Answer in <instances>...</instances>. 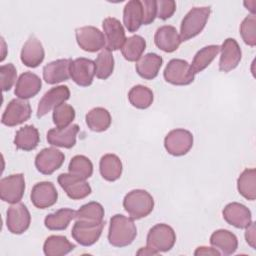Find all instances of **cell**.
Wrapping results in <instances>:
<instances>
[{
    "label": "cell",
    "mask_w": 256,
    "mask_h": 256,
    "mask_svg": "<svg viewBox=\"0 0 256 256\" xmlns=\"http://www.w3.org/2000/svg\"><path fill=\"white\" fill-rule=\"evenodd\" d=\"M68 170L70 174L86 180L92 176L93 164L88 157L84 155H76L71 159Z\"/></svg>",
    "instance_id": "obj_39"
},
{
    "label": "cell",
    "mask_w": 256,
    "mask_h": 256,
    "mask_svg": "<svg viewBox=\"0 0 256 256\" xmlns=\"http://www.w3.org/2000/svg\"><path fill=\"white\" fill-rule=\"evenodd\" d=\"M79 47L87 52H96L106 46L104 34L94 26H83L75 30Z\"/></svg>",
    "instance_id": "obj_9"
},
{
    "label": "cell",
    "mask_w": 256,
    "mask_h": 256,
    "mask_svg": "<svg viewBox=\"0 0 256 256\" xmlns=\"http://www.w3.org/2000/svg\"><path fill=\"white\" fill-rule=\"evenodd\" d=\"M0 76H1V87L2 90L9 91L14 85L17 77V70L12 63L1 65L0 67Z\"/></svg>",
    "instance_id": "obj_42"
},
{
    "label": "cell",
    "mask_w": 256,
    "mask_h": 256,
    "mask_svg": "<svg viewBox=\"0 0 256 256\" xmlns=\"http://www.w3.org/2000/svg\"><path fill=\"white\" fill-rule=\"evenodd\" d=\"M79 132L77 124H71L65 128H53L47 132V141L52 146L72 148L76 144V136Z\"/></svg>",
    "instance_id": "obj_23"
},
{
    "label": "cell",
    "mask_w": 256,
    "mask_h": 256,
    "mask_svg": "<svg viewBox=\"0 0 256 256\" xmlns=\"http://www.w3.org/2000/svg\"><path fill=\"white\" fill-rule=\"evenodd\" d=\"M221 56L219 60V70L229 72L235 69L241 61L242 52L239 44L233 38H227L220 47Z\"/></svg>",
    "instance_id": "obj_18"
},
{
    "label": "cell",
    "mask_w": 256,
    "mask_h": 256,
    "mask_svg": "<svg viewBox=\"0 0 256 256\" xmlns=\"http://www.w3.org/2000/svg\"><path fill=\"white\" fill-rule=\"evenodd\" d=\"M123 23L129 32H136L143 24V7L139 0L126 3L123 10Z\"/></svg>",
    "instance_id": "obj_27"
},
{
    "label": "cell",
    "mask_w": 256,
    "mask_h": 256,
    "mask_svg": "<svg viewBox=\"0 0 256 256\" xmlns=\"http://www.w3.org/2000/svg\"><path fill=\"white\" fill-rule=\"evenodd\" d=\"M193 146V135L186 129L171 130L164 139V147L172 156H183Z\"/></svg>",
    "instance_id": "obj_6"
},
{
    "label": "cell",
    "mask_w": 256,
    "mask_h": 256,
    "mask_svg": "<svg viewBox=\"0 0 256 256\" xmlns=\"http://www.w3.org/2000/svg\"><path fill=\"white\" fill-rule=\"evenodd\" d=\"M57 181L67 196L73 200L84 199L91 194L92 189L86 180L70 173L60 174Z\"/></svg>",
    "instance_id": "obj_11"
},
{
    "label": "cell",
    "mask_w": 256,
    "mask_h": 256,
    "mask_svg": "<svg viewBox=\"0 0 256 256\" xmlns=\"http://www.w3.org/2000/svg\"><path fill=\"white\" fill-rule=\"evenodd\" d=\"M102 27L106 40V49L110 51L121 49L126 41L125 30L121 22L114 17H108L103 20Z\"/></svg>",
    "instance_id": "obj_17"
},
{
    "label": "cell",
    "mask_w": 256,
    "mask_h": 256,
    "mask_svg": "<svg viewBox=\"0 0 256 256\" xmlns=\"http://www.w3.org/2000/svg\"><path fill=\"white\" fill-rule=\"evenodd\" d=\"M163 76L166 82L177 86L189 85L195 78L190 70V64L183 59H171L164 69Z\"/></svg>",
    "instance_id": "obj_5"
},
{
    "label": "cell",
    "mask_w": 256,
    "mask_h": 256,
    "mask_svg": "<svg viewBox=\"0 0 256 256\" xmlns=\"http://www.w3.org/2000/svg\"><path fill=\"white\" fill-rule=\"evenodd\" d=\"M76 211L69 208H62L54 213L48 214L44 219V224L49 230H65L71 220L75 219Z\"/></svg>",
    "instance_id": "obj_34"
},
{
    "label": "cell",
    "mask_w": 256,
    "mask_h": 256,
    "mask_svg": "<svg viewBox=\"0 0 256 256\" xmlns=\"http://www.w3.org/2000/svg\"><path fill=\"white\" fill-rule=\"evenodd\" d=\"M31 215L23 203L12 204L7 210L6 226L12 234H22L30 226Z\"/></svg>",
    "instance_id": "obj_10"
},
{
    "label": "cell",
    "mask_w": 256,
    "mask_h": 256,
    "mask_svg": "<svg viewBox=\"0 0 256 256\" xmlns=\"http://www.w3.org/2000/svg\"><path fill=\"white\" fill-rule=\"evenodd\" d=\"M224 220L239 229L248 227L252 222L251 211L243 204L238 202H232L225 206L222 211Z\"/></svg>",
    "instance_id": "obj_19"
},
{
    "label": "cell",
    "mask_w": 256,
    "mask_h": 256,
    "mask_svg": "<svg viewBox=\"0 0 256 256\" xmlns=\"http://www.w3.org/2000/svg\"><path fill=\"white\" fill-rule=\"evenodd\" d=\"M210 7H194L182 19L180 25L181 41H188L197 36L205 27L210 16Z\"/></svg>",
    "instance_id": "obj_3"
},
{
    "label": "cell",
    "mask_w": 256,
    "mask_h": 256,
    "mask_svg": "<svg viewBox=\"0 0 256 256\" xmlns=\"http://www.w3.org/2000/svg\"><path fill=\"white\" fill-rule=\"evenodd\" d=\"M145 49V39L140 35H133L129 38H126V41L121 48V52L127 61L136 62L141 58Z\"/></svg>",
    "instance_id": "obj_36"
},
{
    "label": "cell",
    "mask_w": 256,
    "mask_h": 256,
    "mask_svg": "<svg viewBox=\"0 0 256 256\" xmlns=\"http://www.w3.org/2000/svg\"><path fill=\"white\" fill-rule=\"evenodd\" d=\"M95 76V63L88 58H77L70 64V77L81 87L90 86Z\"/></svg>",
    "instance_id": "obj_16"
},
{
    "label": "cell",
    "mask_w": 256,
    "mask_h": 256,
    "mask_svg": "<svg viewBox=\"0 0 256 256\" xmlns=\"http://www.w3.org/2000/svg\"><path fill=\"white\" fill-rule=\"evenodd\" d=\"M42 81L41 79L32 72L22 73L15 86L14 94L20 99H29L34 97L41 89Z\"/></svg>",
    "instance_id": "obj_24"
},
{
    "label": "cell",
    "mask_w": 256,
    "mask_h": 256,
    "mask_svg": "<svg viewBox=\"0 0 256 256\" xmlns=\"http://www.w3.org/2000/svg\"><path fill=\"white\" fill-rule=\"evenodd\" d=\"M157 15L161 20H167L176 11V2L173 0H158L156 1Z\"/></svg>",
    "instance_id": "obj_43"
},
{
    "label": "cell",
    "mask_w": 256,
    "mask_h": 256,
    "mask_svg": "<svg viewBox=\"0 0 256 256\" xmlns=\"http://www.w3.org/2000/svg\"><path fill=\"white\" fill-rule=\"evenodd\" d=\"M142 7H143V24L149 25L152 23L157 15V6L155 0H143Z\"/></svg>",
    "instance_id": "obj_44"
},
{
    "label": "cell",
    "mask_w": 256,
    "mask_h": 256,
    "mask_svg": "<svg viewBox=\"0 0 256 256\" xmlns=\"http://www.w3.org/2000/svg\"><path fill=\"white\" fill-rule=\"evenodd\" d=\"M39 141V132L33 125H25L24 127H21L14 137L16 148L24 151L34 150L38 146Z\"/></svg>",
    "instance_id": "obj_29"
},
{
    "label": "cell",
    "mask_w": 256,
    "mask_h": 256,
    "mask_svg": "<svg viewBox=\"0 0 256 256\" xmlns=\"http://www.w3.org/2000/svg\"><path fill=\"white\" fill-rule=\"evenodd\" d=\"M31 113V106L27 100L20 98L12 99L2 115L1 122L8 127H14L27 121Z\"/></svg>",
    "instance_id": "obj_7"
},
{
    "label": "cell",
    "mask_w": 256,
    "mask_h": 256,
    "mask_svg": "<svg viewBox=\"0 0 256 256\" xmlns=\"http://www.w3.org/2000/svg\"><path fill=\"white\" fill-rule=\"evenodd\" d=\"M194 255L199 256V255H220V252L215 249L214 247H205V246H201L198 247L195 252Z\"/></svg>",
    "instance_id": "obj_46"
},
{
    "label": "cell",
    "mask_w": 256,
    "mask_h": 256,
    "mask_svg": "<svg viewBox=\"0 0 256 256\" xmlns=\"http://www.w3.org/2000/svg\"><path fill=\"white\" fill-rule=\"evenodd\" d=\"M65 155L60 150L49 147L42 149L35 158L37 170L44 175H51L64 163Z\"/></svg>",
    "instance_id": "obj_12"
},
{
    "label": "cell",
    "mask_w": 256,
    "mask_h": 256,
    "mask_svg": "<svg viewBox=\"0 0 256 256\" xmlns=\"http://www.w3.org/2000/svg\"><path fill=\"white\" fill-rule=\"evenodd\" d=\"M95 63V75L99 79L106 80L111 76L114 70V58L110 50L102 49L98 54Z\"/></svg>",
    "instance_id": "obj_38"
},
{
    "label": "cell",
    "mask_w": 256,
    "mask_h": 256,
    "mask_svg": "<svg viewBox=\"0 0 256 256\" xmlns=\"http://www.w3.org/2000/svg\"><path fill=\"white\" fill-rule=\"evenodd\" d=\"M163 59L156 53H147L136 61L135 69L138 75L146 80H152L157 75L162 66Z\"/></svg>",
    "instance_id": "obj_26"
},
{
    "label": "cell",
    "mask_w": 256,
    "mask_h": 256,
    "mask_svg": "<svg viewBox=\"0 0 256 256\" xmlns=\"http://www.w3.org/2000/svg\"><path fill=\"white\" fill-rule=\"evenodd\" d=\"M25 191V180L22 173L12 174L0 180V197L4 202H20Z\"/></svg>",
    "instance_id": "obj_8"
},
{
    "label": "cell",
    "mask_w": 256,
    "mask_h": 256,
    "mask_svg": "<svg viewBox=\"0 0 256 256\" xmlns=\"http://www.w3.org/2000/svg\"><path fill=\"white\" fill-rule=\"evenodd\" d=\"M104 224V222L94 224L76 221L73 225L71 235L74 238V240H76V242L79 243L80 245L91 246L94 243H96L100 238Z\"/></svg>",
    "instance_id": "obj_14"
},
{
    "label": "cell",
    "mask_w": 256,
    "mask_h": 256,
    "mask_svg": "<svg viewBox=\"0 0 256 256\" xmlns=\"http://www.w3.org/2000/svg\"><path fill=\"white\" fill-rule=\"evenodd\" d=\"M104 208L98 202H89L82 205L75 214V220L87 223L99 224L103 222Z\"/></svg>",
    "instance_id": "obj_35"
},
{
    "label": "cell",
    "mask_w": 256,
    "mask_h": 256,
    "mask_svg": "<svg viewBox=\"0 0 256 256\" xmlns=\"http://www.w3.org/2000/svg\"><path fill=\"white\" fill-rule=\"evenodd\" d=\"M71 59H58L46 64L43 68V79L48 84H57L70 78Z\"/></svg>",
    "instance_id": "obj_22"
},
{
    "label": "cell",
    "mask_w": 256,
    "mask_h": 256,
    "mask_svg": "<svg viewBox=\"0 0 256 256\" xmlns=\"http://www.w3.org/2000/svg\"><path fill=\"white\" fill-rule=\"evenodd\" d=\"M237 189L245 199L253 201L256 198V170L245 169L237 180Z\"/></svg>",
    "instance_id": "obj_33"
},
{
    "label": "cell",
    "mask_w": 256,
    "mask_h": 256,
    "mask_svg": "<svg viewBox=\"0 0 256 256\" xmlns=\"http://www.w3.org/2000/svg\"><path fill=\"white\" fill-rule=\"evenodd\" d=\"M240 34L245 44L254 47L256 45V17L249 15L240 24Z\"/></svg>",
    "instance_id": "obj_41"
},
{
    "label": "cell",
    "mask_w": 256,
    "mask_h": 256,
    "mask_svg": "<svg viewBox=\"0 0 256 256\" xmlns=\"http://www.w3.org/2000/svg\"><path fill=\"white\" fill-rule=\"evenodd\" d=\"M52 118L57 128L68 127L75 118V109L69 104L62 103L53 110Z\"/></svg>",
    "instance_id": "obj_40"
},
{
    "label": "cell",
    "mask_w": 256,
    "mask_h": 256,
    "mask_svg": "<svg viewBox=\"0 0 256 256\" xmlns=\"http://www.w3.org/2000/svg\"><path fill=\"white\" fill-rule=\"evenodd\" d=\"M70 98V90L68 86L60 85L48 90L40 99L37 107V117L45 116L51 110H54L58 105L64 103Z\"/></svg>",
    "instance_id": "obj_13"
},
{
    "label": "cell",
    "mask_w": 256,
    "mask_h": 256,
    "mask_svg": "<svg viewBox=\"0 0 256 256\" xmlns=\"http://www.w3.org/2000/svg\"><path fill=\"white\" fill-rule=\"evenodd\" d=\"M88 128L94 132L106 131L111 125V115L109 111L103 107L91 109L85 116Z\"/></svg>",
    "instance_id": "obj_31"
},
{
    "label": "cell",
    "mask_w": 256,
    "mask_h": 256,
    "mask_svg": "<svg viewBox=\"0 0 256 256\" xmlns=\"http://www.w3.org/2000/svg\"><path fill=\"white\" fill-rule=\"evenodd\" d=\"M210 244L212 247L219 250L220 254L231 255L238 248V239L231 231L219 229L211 234Z\"/></svg>",
    "instance_id": "obj_25"
},
{
    "label": "cell",
    "mask_w": 256,
    "mask_h": 256,
    "mask_svg": "<svg viewBox=\"0 0 256 256\" xmlns=\"http://www.w3.org/2000/svg\"><path fill=\"white\" fill-rule=\"evenodd\" d=\"M153 92L144 85H136L132 87L128 93L130 104L137 109H146L153 102Z\"/></svg>",
    "instance_id": "obj_37"
},
{
    "label": "cell",
    "mask_w": 256,
    "mask_h": 256,
    "mask_svg": "<svg viewBox=\"0 0 256 256\" xmlns=\"http://www.w3.org/2000/svg\"><path fill=\"white\" fill-rule=\"evenodd\" d=\"M30 198L36 208L46 209L57 202L58 192L52 182L42 181L33 186Z\"/></svg>",
    "instance_id": "obj_15"
},
{
    "label": "cell",
    "mask_w": 256,
    "mask_h": 256,
    "mask_svg": "<svg viewBox=\"0 0 256 256\" xmlns=\"http://www.w3.org/2000/svg\"><path fill=\"white\" fill-rule=\"evenodd\" d=\"M154 42L160 50L171 53L179 48L182 41L175 27L171 25H164L156 30Z\"/></svg>",
    "instance_id": "obj_21"
},
{
    "label": "cell",
    "mask_w": 256,
    "mask_h": 256,
    "mask_svg": "<svg viewBox=\"0 0 256 256\" xmlns=\"http://www.w3.org/2000/svg\"><path fill=\"white\" fill-rule=\"evenodd\" d=\"M137 255H158L157 252L152 250L149 247H142L140 250L137 251Z\"/></svg>",
    "instance_id": "obj_47"
},
{
    "label": "cell",
    "mask_w": 256,
    "mask_h": 256,
    "mask_svg": "<svg viewBox=\"0 0 256 256\" xmlns=\"http://www.w3.org/2000/svg\"><path fill=\"white\" fill-rule=\"evenodd\" d=\"M220 51L218 45H208L200 49L194 56L192 63L190 64V70L195 75L206 69L211 62L215 59Z\"/></svg>",
    "instance_id": "obj_32"
},
{
    "label": "cell",
    "mask_w": 256,
    "mask_h": 256,
    "mask_svg": "<svg viewBox=\"0 0 256 256\" xmlns=\"http://www.w3.org/2000/svg\"><path fill=\"white\" fill-rule=\"evenodd\" d=\"M45 57L42 43L34 35L30 36L22 47L20 58L22 63L30 68L39 66Z\"/></svg>",
    "instance_id": "obj_20"
},
{
    "label": "cell",
    "mask_w": 256,
    "mask_h": 256,
    "mask_svg": "<svg viewBox=\"0 0 256 256\" xmlns=\"http://www.w3.org/2000/svg\"><path fill=\"white\" fill-rule=\"evenodd\" d=\"M176 242V234L174 229L164 223L153 226L147 234V247L151 248L158 254L171 250Z\"/></svg>",
    "instance_id": "obj_4"
},
{
    "label": "cell",
    "mask_w": 256,
    "mask_h": 256,
    "mask_svg": "<svg viewBox=\"0 0 256 256\" xmlns=\"http://www.w3.org/2000/svg\"><path fill=\"white\" fill-rule=\"evenodd\" d=\"M137 235V228L130 217L116 214L110 219L108 241L114 247H125L130 245Z\"/></svg>",
    "instance_id": "obj_1"
},
{
    "label": "cell",
    "mask_w": 256,
    "mask_h": 256,
    "mask_svg": "<svg viewBox=\"0 0 256 256\" xmlns=\"http://www.w3.org/2000/svg\"><path fill=\"white\" fill-rule=\"evenodd\" d=\"M246 232H245V239L246 242L253 248L255 249L256 247V236H255V223L251 222V224L245 228Z\"/></svg>",
    "instance_id": "obj_45"
},
{
    "label": "cell",
    "mask_w": 256,
    "mask_h": 256,
    "mask_svg": "<svg viewBox=\"0 0 256 256\" xmlns=\"http://www.w3.org/2000/svg\"><path fill=\"white\" fill-rule=\"evenodd\" d=\"M99 170L101 176L109 181L113 182L120 178L123 170L122 162L120 158L115 154H105L101 157L99 162Z\"/></svg>",
    "instance_id": "obj_28"
},
{
    "label": "cell",
    "mask_w": 256,
    "mask_h": 256,
    "mask_svg": "<svg viewBox=\"0 0 256 256\" xmlns=\"http://www.w3.org/2000/svg\"><path fill=\"white\" fill-rule=\"evenodd\" d=\"M123 207L133 220H138L148 216L152 212L154 199L146 190L135 189L125 195Z\"/></svg>",
    "instance_id": "obj_2"
},
{
    "label": "cell",
    "mask_w": 256,
    "mask_h": 256,
    "mask_svg": "<svg viewBox=\"0 0 256 256\" xmlns=\"http://www.w3.org/2000/svg\"><path fill=\"white\" fill-rule=\"evenodd\" d=\"M74 248L76 246L62 235H51L47 237L43 245V251L46 256L66 255L74 250Z\"/></svg>",
    "instance_id": "obj_30"
}]
</instances>
